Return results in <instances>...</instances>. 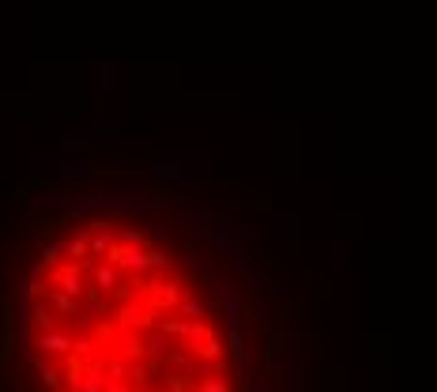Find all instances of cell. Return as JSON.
Here are the masks:
<instances>
[{
	"label": "cell",
	"mask_w": 437,
	"mask_h": 392,
	"mask_svg": "<svg viewBox=\"0 0 437 392\" xmlns=\"http://www.w3.org/2000/svg\"><path fill=\"white\" fill-rule=\"evenodd\" d=\"M15 377L23 392H249L234 276L159 208L83 200L26 246Z\"/></svg>",
	"instance_id": "obj_1"
}]
</instances>
